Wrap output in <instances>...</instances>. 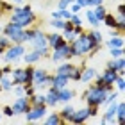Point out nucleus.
Returning a JSON list of instances; mask_svg holds the SVG:
<instances>
[{"label":"nucleus","mask_w":125,"mask_h":125,"mask_svg":"<svg viewBox=\"0 0 125 125\" xmlns=\"http://www.w3.org/2000/svg\"><path fill=\"white\" fill-rule=\"evenodd\" d=\"M59 14H61L62 20H70V16H72V13H70V11H66V9H59Z\"/></svg>","instance_id":"obj_34"},{"label":"nucleus","mask_w":125,"mask_h":125,"mask_svg":"<svg viewBox=\"0 0 125 125\" xmlns=\"http://www.w3.org/2000/svg\"><path fill=\"white\" fill-rule=\"evenodd\" d=\"M27 115V120L34 122V120H39L43 115H45V105H31V109L25 113Z\"/></svg>","instance_id":"obj_8"},{"label":"nucleus","mask_w":125,"mask_h":125,"mask_svg":"<svg viewBox=\"0 0 125 125\" xmlns=\"http://www.w3.org/2000/svg\"><path fill=\"white\" fill-rule=\"evenodd\" d=\"M88 109H81V111H73V116H72V120L73 123H82V122H86L88 120Z\"/></svg>","instance_id":"obj_13"},{"label":"nucleus","mask_w":125,"mask_h":125,"mask_svg":"<svg viewBox=\"0 0 125 125\" xmlns=\"http://www.w3.org/2000/svg\"><path fill=\"white\" fill-rule=\"evenodd\" d=\"M23 93H25V88H16V95L18 96H21Z\"/></svg>","instance_id":"obj_39"},{"label":"nucleus","mask_w":125,"mask_h":125,"mask_svg":"<svg viewBox=\"0 0 125 125\" xmlns=\"http://www.w3.org/2000/svg\"><path fill=\"white\" fill-rule=\"evenodd\" d=\"M0 47H2V48H7V47H11V41H9V38L5 36V34H4L2 38H0Z\"/></svg>","instance_id":"obj_33"},{"label":"nucleus","mask_w":125,"mask_h":125,"mask_svg":"<svg viewBox=\"0 0 125 125\" xmlns=\"http://www.w3.org/2000/svg\"><path fill=\"white\" fill-rule=\"evenodd\" d=\"M29 109H31V102H29V98H27V96H23V95H21L20 98H16V102L13 104V113H14V115L27 113Z\"/></svg>","instance_id":"obj_7"},{"label":"nucleus","mask_w":125,"mask_h":125,"mask_svg":"<svg viewBox=\"0 0 125 125\" xmlns=\"http://www.w3.org/2000/svg\"><path fill=\"white\" fill-rule=\"evenodd\" d=\"M4 115H5V116H13V115H14V113H13V107H5V109H4Z\"/></svg>","instance_id":"obj_36"},{"label":"nucleus","mask_w":125,"mask_h":125,"mask_svg":"<svg viewBox=\"0 0 125 125\" xmlns=\"http://www.w3.org/2000/svg\"><path fill=\"white\" fill-rule=\"evenodd\" d=\"M47 41H48V45H50L52 48L61 47L62 43H66V41H64V38L59 36V34H48V36H47Z\"/></svg>","instance_id":"obj_12"},{"label":"nucleus","mask_w":125,"mask_h":125,"mask_svg":"<svg viewBox=\"0 0 125 125\" xmlns=\"http://www.w3.org/2000/svg\"><path fill=\"white\" fill-rule=\"evenodd\" d=\"M86 16H88L89 23H91L93 27H96V25H98V20H96V16H95V13H93V11H88V13H86Z\"/></svg>","instance_id":"obj_28"},{"label":"nucleus","mask_w":125,"mask_h":125,"mask_svg":"<svg viewBox=\"0 0 125 125\" xmlns=\"http://www.w3.org/2000/svg\"><path fill=\"white\" fill-rule=\"evenodd\" d=\"M25 54V50H23V47H21V43H16L14 47H7V52H5V61L7 62H11V61H16L20 57V55H23Z\"/></svg>","instance_id":"obj_6"},{"label":"nucleus","mask_w":125,"mask_h":125,"mask_svg":"<svg viewBox=\"0 0 125 125\" xmlns=\"http://www.w3.org/2000/svg\"><path fill=\"white\" fill-rule=\"evenodd\" d=\"M0 81H2V89H7V91H9V89H13V82H11L5 75L0 77Z\"/></svg>","instance_id":"obj_27"},{"label":"nucleus","mask_w":125,"mask_h":125,"mask_svg":"<svg viewBox=\"0 0 125 125\" xmlns=\"http://www.w3.org/2000/svg\"><path fill=\"white\" fill-rule=\"evenodd\" d=\"M118 13H123V14H125V7H123V5H120V7H118Z\"/></svg>","instance_id":"obj_41"},{"label":"nucleus","mask_w":125,"mask_h":125,"mask_svg":"<svg viewBox=\"0 0 125 125\" xmlns=\"http://www.w3.org/2000/svg\"><path fill=\"white\" fill-rule=\"evenodd\" d=\"M116 116H118V123L125 122V104H123V102L116 104Z\"/></svg>","instance_id":"obj_18"},{"label":"nucleus","mask_w":125,"mask_h":125,"mask_svg":"<svg viewBox=\"0 0 125 125\" xmlns=\"http://www.w3.org/2000/svg\"><path fill=\"white\" fill-rule=\"evenodd\" d=\"M11 2H14V4H18V5H20V4H21V0H11Z\"/></svg>","instance_id":"obj_42"},{"label":"nucleus","mask_w":125,"mask_h":125,"mask_svg":"<svg viewBox=\"0 0 125 125\" xmlns=\"http://www.w3.org/2000/svg\"><path fill=\"white\" fill-rule=\"evenodd\" d=\"M66 84H68V77L66 75H55V77H52V86L54 88H57V89H61V88H66Z\"/></svg>","instance_id":"obj_15"},{"label":"nucleus","mask_w":125,"mask_h":125,"mask_svg":"<svg viewBox=\"0 0 125 125\" xmlns=\"http://www.w3.org/2000/svg\"><path fill=\"white\" fill-rule=\"evenodd\" d=\"M59 102V89L57 88H50L48 89V93L45 95V104H48V105H55Z\"/></svg>","instance_id":"obj_9"},{"label":"nucleus","mask_w":125,"mask_h":125,"mask_svg":"<svg viewBox=\"0 0 125 125\" xmlns=\"http://www.w3.org/2000/svg\"><path fill=\"white\" fill-rule=\"evenodd\" d=\"M107 93H109V89L100 88V86H96V84H93V86L88 88V91L84 93L82 96L86 98L88 105H102V102L105 100Z\"/></svg>","instance_id":"obj_2"},{"label":"nucleus","mask_w":125,"mask_h":125,"mask_svg":"<svg viewBox=\"0 0 125 125\" xmlns=\"http://www.w3.org/2000/svg\"><path fill=\"white\" fill-rule=\"evenodd\" d=\"M4 34L11 39V41H14V43H23V41H27V36H25L23 27L18 25V23H14V21H11L9 25H5Z\"/></svg>","instance_id":"obj_4"},{"label":"nucleus","mask_w":125,"mask_h":125,"mask_svg":"<svg viewBox=\"0 0 125 125\" xmlns=\"http://www.w3.org/2000/svg\"><path fill=\"white\" fill-rule=\"evenodd\" d=\"M38 59H41V54H39L38 50H34V52H31V54L25 55V62H36Z\"/></svg>","instance_id":"obj_25"},{"label":"nucleus","mask_w":125,"mask_h":125,"mask_svg":"<svg viewBox=\"0 0 125 125\" xmlns=\"http://www.w3.org/2000/svg\"><path fill=\"white\" fill-rule=\"evenodd\" d=\"M31 105H45V95H31Z\"/></svg>","instance_id":"obj_19"},{"label":"nucleus","mask_w":125,"mask_h":125,"mask_svg":"<svg viewBox=\"0 0 125 125\" xmlns=\"http://www.w3.org/2000/svg\"><path fill=\"white\" fill-rule=\"evenodd\" d=\"M11 21H14V23H18L21 27H29L31 23L36 21V16H34L32 9L29 5H25V7H20V9H14L13 11V18Z\"/></svg>","instance_id":"obj_3"},{"label":"nucleus","mask_w":125,"mask_h":125,"mask_svg":"<svg viewBox=\"0 0 125 125\" xmlns=\"http://www.w3.org/2000/svg\"><path fill=\"white\" fill-rule=\"evenodd\" d=\"M115 84L118 86V89H125V81H123V77H122V73H118V77H116V81H115Z\"/></svg>","instance_id":"obj_30"},{"label":"nucleus","mask_w":125,"mask_h":125,"mask_svg":"<svg viewBox=\"0 0 125 125\" xmlns=\"http://www.w3.org/2000/svg\"><path fill=\"white\" fill-rule=\"evenodd\" d=\"M50 25L55 27V29H62V27H64V20H62V18H54Z\"/></svg>","instance_id":"obj_29"},{"label":"nucleus","mask_w":125,"mask_h":125,"mask_svg":"<svg viewBox=\"0 0 125 125\" xmlns=\"http://www.w3.org/2000/svg\"><path fill=\"white\" fill-rule=\"evenodd\" d=\"M95 75H96V72L93 70V68H86V70H82V72H81V81L89 82L91 79H95Z\"/></svg>","instance_id":"obj_16"},{"label":"nucleus","mask_w":125,"mask_h":125,"mask_svg":"<svg viewBox=\"0 0 125 125\" xmlns=\"http://www.w3.org/2000/svg\"><path fill=\"white\" fill-rule=\"evenodd\" d=\"M73 111H75V109H73L72 105H66L64 109H62V113H61V118H62L64 122H70L72 116H73Z\"/></svg>","instance_id":"obj_20"},{"label":"nucleus","mask_w":125,"mask_h":125,"mask_svg":"<svg viewBox=\"0 0 125 125\" xmlns=\"http://www.w3.org/2000/svg\"><path fill=\"white\" fill-rule=\"evenodd\" d=\"M0 89H2V86H0Z\"/></svg>","instance_id":"obj_45"},{"label":"nucleus","mask_w":125,"mask_h":125,"mask_svg":"<svg viewBox=\"0 0 125 125\" xmlns=\"http://www.w3.org/2000/svg\"><path fill=\"white\" fill-rule=\"evenodd\" d=\"M4 75V68H0V77H2Z\"/></svg>","instance_id":"obj_43"},{"label":"nucleus","mask_w":125,"mask_h":125,"mask_svg":"<svg viewBox=\"0 0 125 125\" xmlns=\"http://www.w3.org/2000/svg\"><path fill=\"white\" fill-rule=\"evenodd\" d=\"M70 48H72V54L73 55H82V54H88V52H96L100 48V41H96L93 38V34H79V36L70 43Z\"/></svg>","instance_id":"obj_1"},{"label":"nucleus","mask_w":125,"mask_h":125,"mask_svg":"<svg viewBox=\"0 0 125 125\" xmlns=\"http://www.w3.org/2000/svg\"><path fill=\"white\" fill-rule=\"evenodd\" d=\"M111 55H113V59L115 57H123V48H111Z\"/></svg>","instance_id":"obj_32"},{"label":"nucleus","mask_w":125,"mask_h":125,"mask_svg":"<svg viewBox=\"0 0 125 125\" xmlns=\"http://www.w3.org/2000/svg\"><path fill=\"white\" fill-rule=\"evenodd\" d=\"M77 4L81 5V7H88V5H89V0H77Z\"/></svg>","instance_id":"obj_37"},{"label":"nucleus","mask_w":125,"mask_h":125,"mask_svg":"<svg viewBox=\"0 0 125 125\" xmlns=\"http://www.w3.org/2000/svg\"><path fill=\"white\" fill-rule=\"evenodd\" d=\"M72 55H73V54H72L70 45H68V43H62L61 47H55V48H54L52 59H54V61H61V59H70Z\"/></svg>","instance_id":"obj_5"},{"label":"nucleus","mask_w":125,"mask_h":125,"mask_svg":"<svg viewBox=\"0 0 125 125\" xmlns=\"http://www.w3.org/2000/svg\"><path fill=\"white\" fill-rule=\"evenodd\" d=\"M107 47L109 48H120V47H123V39L122 38H111V41H107Z\"/></svg>","instance_id":"obj_22"},{"label":"nucleus","mask_w":125,"mask_h":125,"mask_svg":"<svg viewBox=\"0 0 125 125\" xmlns=\"http://www.w3.org/2000/svg\"><path fill=\"white\" fill-rule=\"evenodd\" d=\"M116 116V104H115V100H113V104L109 105V109L105 111V115L102 116V123H109L113 122V118Z\"/></svg>","instance_id":"obj_14"},{"label":"nucleus","mask_w":125,"mask_h":125,"mask_svg":"<svg viewBox=\"0 0 125 125\" xmlns=\"http://www.w3.org/2000/svg\"><path fill=\"white\" fill-rule=\"evenodd\" d=\"M72 96H73L72 89H66V88H61L59 89V102H70Z\"/></svg>","instance_id":"obj_17"},{"label":"nucleus","mask_w":125,"mask_h":125,"mask_svg":"<svg viewBox=\"0 0 125 125\" xmlns=\"http://www.w3.org/2000/svg\"><path fill=\"white\" fill-rule=\"evenodd\" d=\"M102 77V81H104L105 84H109V86H113L116 81V77H118V72L116 70H113V68H107V70L104 72V75H100Z\"/></svg>","instance_id":"obj_10"},{"label":"nucleus","mask_w":125,"mask_h":125,"mask_svg":"<svg viewBox=\"0 0 125 125\" xmlns=\"http://www.w3.org/2000/svg\"><path fill=\"white\" fill-rule=\"evenodd\" d=\"M2 52H4V48H2V47H0V54H2Z\"/></svg>","instance_id":"obj_44"},{"label":"nucleus","mask_w":125,"mask_h":125,"mask_svg":"<svg viewBox=\"0 0 125 125\" xmlns=\"http://www.w3.org/2000/svg\"><path fill=\"white\" fill-rule=\"evenodd\" d=\"M47 123L48 125H59V123H64V120L61 118V115H52L47 118Z\"/></svg>","instance_id":"obj_24"},{"label":"nucleus","mask_w":125,"mask_h":125,"mask_svg":"<svg viewBox=\"0 0 125 125\" xmlns=\"http://www.w3.org/2000/svg\"><path fill=\"white\" fill-rule=\"evenodd\" d=\"M107 68H113V70H116L118 73H122V75H123V68H125L123 57H115L113 61H109V62H107Z\"/></svg>","instance_id":"obj_11"},{"label":"nucleus","mask_w":125,"mask_h":125,"mask_svg":"<svg viewBox=\"0 0 125 125\" xmlns=\"http://www.w3.org/2000/svg\"><path fill=\"white\" fill-rule=\"evenodd\" d=\"M102 21H105V25H107V27H113V29H116V18H115L113 14H105Z\"/></svg>","instance_id":"obj_26"},{"label":"nucleus","mask_w":125,"mask_h":125,"mask_svg":"<svg viewBox=\"0 0 125 125\" xmlns=\"http://www.w3.org/2000/svg\"><path fill=\"white\" fill-rule=\"evenodd\" d=\"M93 13H95V16H96V20H98V21H102V20H104V16L107 14V11L104 9V5H95V11H93Z\"/></svg>","instance_id":"obj_21"},{"label":"nucleus","mask_w":125,"mask_h":125,"mask_svg":"<svg viewBox=\"0 0 125 125\" xmlns=\"http://www.w3.org/2000/svg\"><path fill=\"white\" fill-rule=\"evenodd\" d=\"M79 9H81V5H79V4H73L72 5V13H77Z\"/></svg>","instance_id":"obj_40"},{"label":"nucleus","mask_w":125,"mask_h":125,"mask_svg":"<svg viewBox=\"0 0 125 125\" xmlns=\"http://www.w3.org/2000/svg\"><path fill=\"white\" fill-rule=\"evenodd\" d=\"M73 68H75V66H72V64H62L59 70H57V73H59V75H66L68 79H70V73H72Z\"/></svg>","instance_id":"obj_23"},{"label":"nucleus","mask_w":125,"mask_h":125,"mask_svg":"<svg viewBox=\"0 0 125 125\" xmlns=\"http://www.w3.org/2000/svg\"><path fill=\"white\" fill-rule=\"evenodd\" d=\"M81 72H82V70H79V68H73L72 73H70V79H73V81H81Z\"/></svg>","instance_id":"obj_31"},{"label":"nucleus","mask_w":125,"mask_h":125,"mask_svg":"<svg viewBox=\"0 0 125 125\" xmlns=\"http://www.w3.org/2000/svg\"><path fill=\"white\" fill-rule=\"evenodd\" d=\"M104 0H89V5H100Z\"/></svg>","instance_id":"obj_38"},{"label":"nucleus","mask_w":125,"mask_h":125,"mask_svg":"<svg viewBox=\"0 0 125 125\" xmlns=\"http://www.w3.org/2000/svg\"><path fill=\"white\" fill-rule=\"evenodd\" d=\"M70 21H72L73 25H81V18H79L77 14H73V13H72V16H70Z\"/></svg>","instance_id":"obj_35"}]
</instances>
